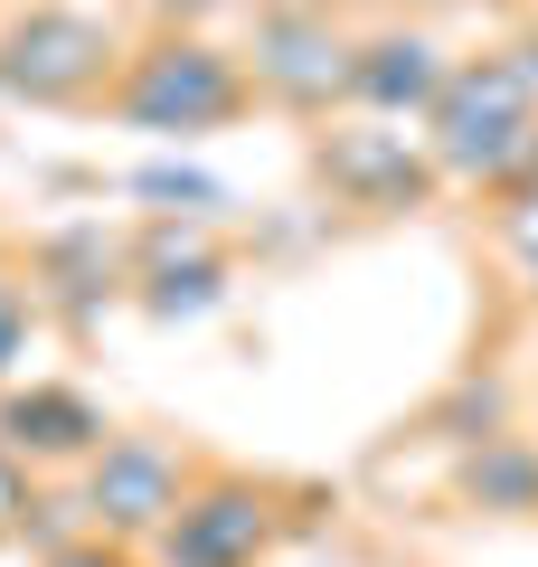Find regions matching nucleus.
Segmentation results:
<instances>
[{"label":"nucleus","instance_id":"7","mask_svg":"<svg viewBox=\"0 0 538 567\" xmlns=\"http://www.w3.org/2000/svg\"><path fill=\"white\" fill-rule=\"evenodd\" d=\"M312 171H321V189H331L340 208H359V218H406V208L444 199V171H435V152H425V133L379 123V114L312 123Z\"/></svg>","mask_w":538,"mask_h":567},{"label":"nucleus","instance_id":"2","mask_svg":"<svg viewBox=\"0 0 538 567\" xmlns=\"http://www.w3.org/2000/svg\"><path fill=\"white\" fill-rule=\"evenodd\" d=\"M104 114L133 123V133H161V142H208L256 114V76L208 29H152V39L123 48L114 85H104Z\"/></svg>","mask_w":538,"mask_h":567},{"label":"nucleus","instance_id":"13","mask_svg":"<svg viewBox=\"0 0 538 567\" xmlns=\"http://www.w3.org/2000/svg\"><path fill=\"white\" fill-rule=\"evenodd\" d=\"M492 237H500V256H510L519 293L538 303V189H519V199H492Z\"/></svg>","mask_w":538,"mask_h":567},{"label":"nucleus","instance_id":"5","mask_svg":"<svg viewBox=\"0 0 538 567\" xmlns=\"http://www.w3.org/2000/svg\"><path fill=\"white\" fill-rule=\"evenodd\" d=\"M350 39L359 29L331 20V0H265L256 29H246V76H256V104L293 123H331L350 104Z\"/></svg>","mask_w":538,"mask_h":567},{"label":"nucleus","instance_id":"15","mask_svg":"<svg viewBox=\"0 0 538 567\" xmlns=\"http://www.w3.org/2000/svg\"><path fill=\"white\" fill-rule=\"evenodd\" d=\"M48 567H152V558H142V548H123V539H95V529H85V539L48 548Z\"/></svg>","mask_w":538,"mask_h":567},{"label":"nucleus","instance_id":"10","mask_svg":"<svg viewBox=\"0 0 538 567\" xmlns=\"http://www.w3.org/2000/svg\"><path fill=\"white\" fill-rule=\"evenodd\" d=\"M104 435H114V416L76 379H10L0 388V445L20 454L29 473L39 464H85Z\"/></svg>","mask_w":538,"mask_h":567},{"label":"nucleus","instance_id":"1","mask_svg":"<svg viewBox=\"0 0 538 567\" xmlns=\"http://www.w3.org/2000/svg\"><path fill=\"white\" fill-rule=\"evenodd\" d=\"M538 133V29L482 48V58H454L444 95L425 104V152H435L444 189H482L492 199L510 181V162Z\"/></svg>","mask_w":538,"mask_h":567},{"label":"nucleus","instance_id":"11","mask_svg":"<svg viewBox=\"0 0 538 567\" xmlns=\"http://www.w3.org/2000/svg\"><path fill=\"white\" fill-rule=\"evenodd\" d=\"M454 502L482 520H538V435H510V425L473 435L454 454Z\"/></svg>","mask_w":538,"mask_h":567},{"label":"nucleus","instance_id":"6","mask_svg":"<svg viewBox=\"0 0 538 567\" xmlns=\"http://www.w3.org/2000/svg\"><path fill=\"white\" fill-rule=\"evenodd\" d=\"M85 483H76V511L95 539H123V548H152V529L179 511V492L199 483V454L179 435H152V425H114L95 454H85Z\"/></svg>","mask_w":538,"mask_h":567},{"label":"nucleus","instance_id":"16","mask_svg":"<svg viewBox=\"0 0 538 567\" xmlns=\"http://www.w3.org/2000/svg\"><path fill=\"white\" fill-rule=\"evenodd\" d=\"M0 265H10V237H0Z\"/></svg>","mask_w":538,"mask_h":567},{"label":"nucleus","instance_id":"9","mask_svg":"<svg viewBox=\"0 0 538 567\" xmlns=\"http://www.w3.org/2000/svg\"><path fill=\"white\" fill-rule=\"evenodd\" d=\"M454 76V48L425 20H379L350 39V104L340 114H379V123H425V104Z\"/></svg>","mask_w":538,"mask_h":567},{"label":"nucleus","instance_id":"12","mask_svg":"<svg viewBox=\"0 0 538 567\" xmlns=\"http://www.w3.org/2000/svg\"><path fill=\"white\" fill-rule=\"evenodd\" d=\"M29 341H39V293H29V275H20V256L0 265V388L20 379V360H29Z\"/></svg>","mask_w":538,"mask_h":567},{"label":"nucleus","instance_id":"4","mask_svg":"<svg viewBox=\"0 0 538 567\" xmlns=\"http://www.w3.org/2000/svg\"><path fill=\"white\" fill-rule=\"evenodd\" d=\"M123 66V39L104 10H76V0H20L0 20V95L29 104V114H85L104 104Z\"/></svg>","mask_w":538,"mask_h":567},{"label":"nucleus","instance_id":"14","mask_svg":"<svg viewBox=\"0 0 538 567\" xmlns=\"http://www.w3.org/2000/svg\"><path fill=\"white\" fill-rule=\"evenodd\" d=\"M29 520H39V473H29L20 454L0 445V539H20Z\"/></svg>","mask_w":538,"mask_h":567},{"label":"nucleus","instance_id":"8","mask_svg":"<svg viewBox=\"0 0 538 567\" xmlns=\"http://www.w3.org/2000/svg\"><path fill=\"white\" fill-rule=\"evenodd\" d=\"M237 284V256L208 237V218H152L123 246V293H133L152 322H208Z\"/></svg>","mask_w":538,"mask_h":567},{"label":"nucleus","instance_id":"3","mask_svg":"<svg viewBox=\"0 0 538 567\" xmlns=\"http://www.w3.org/2000/svg\"><path fill=\"white\" fill-rule=\"evenodd\" d=\"M302 492L283 473H246V464H199V483L179 492V511L152 529L142 558L152 567H275L283 529H293Z\"/></svg>","mask_w":538,"mask_h":567}]
</instances>
